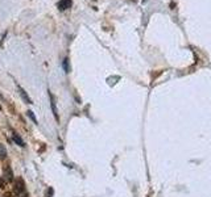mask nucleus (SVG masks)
Masks as SVG:
<instances>
[{
	"label": "nucleus",
	"instance_id": "20e7f679",
	"mask_svg": "<svg viewBox=\"0 0 211 197\" xmlns=\"http://www.w3.org/2000/svg\"><path fill=\"white\" fill-rule=\"evenodd\" d=\"M50 96V104H52V110H53V114H54V118L58 120V112H57V108H55V100H54V96L52 93H49Z\"/></svg>",
	"mask_w": 211,
	"mask_h": 197
},
{
	"label": "nucleus",
	"instance_id": "39448f33",
	"mask_svg": "<svg viewBox=\"0 0 211 197\" xmlns=\"http://www.w3.org/2000/svg\"><path fill=\"white\" fill-rule=\"evenodd\" d=\"M12 139H13V142L15 143H17L20 147H24L25 146V142L22 141V138L19 136V134H16V133H13V136H12Z\"/></svg>",
	"mask_w": 211,
	"mask_h": 197
},
{
	"label": "nucleus",
	"instance_id": "f03ea898",
	"mask_svg": "<svg viewBox=\"0 0 211 197\" xmlns=\"http://www.w3.org/2000/svg\"><path fill=\"white\" fill-rule=\"evenodd\" d=\"M71 4H73L71 0H59L58 4H57V7H58L59 11H65V9L70 8Z\"/></svg>",
	"mask_w": 211,
	"mask_h": 197
},
{
	"label": "nucleus",
	"instance_id": "7ed1b4c3",
	"mask_svg": "<svg viewBox=\"0 0 211 197\" xmlns=\"http://www.w3.org/2000/svg\"><path fill=\"white\" fill-rule=\"evenodd\" d=\"M17 88H19V92H20V96H21V97H22V100H24V101H25V103H26V104H33V103H32V100H31V97H29V96H28V95H26V92H25L24 90H22V88H21V87H20V85H19V87H17Z\"/></svg>",
	"mask_w": 211,
	"mask_h": 197
},
{
	"label": "nucleus",
	"instance_id": "f257e3e1",
	"mask_svg": "<svg viewBox=\"0 0 211 197\" xmlns=\"http://www.w3.org/2000/svg\"><path fill=\"white\" fill-rule=\"evenodd\" d=\"M13 192L17 197H29L28 192H26L25 184L21 179H17V181L15 183V188H13Z\"/></svg>",
	"mask_w": 211,
	"mask_h": 197
},
{
	"label": "nucleus",
	"instance_id": "0eeeda50",
	"mask_svg": "<svg viewBox=\"0 0 211 197\" xmlns=\"http://www.w3.org/2000/svg\"><path fill=\"white\" fill-rule=\"evenodd\" d=\"M26 114H28V117L31 118V120L33 121V122H34V124H37V118L34 117V114H33V112H32V110H28V112H26Z\"/></svg>",
	"mask_w": 211,
	"mask_h": 197
},
{
	"label": "nucleus",
	"instance_id": "6e6552de",
	"mask_svg": "<svg viewBox=\"0 0 211 197\" xmlns=\"http://www.w3.org/2000/svg\"><path fill=\"white\" fill-rule=\"evenodd\" d=\"M64 68H65V71H66V72H69V67H67V59H65V61H64Z\"/></svg>",
	"mask_w": 211,
	"mask_h": 197
},
{
	"label": "nucleus",
	"instance_id": "423d86ee",
	"mask_svg": "<svg viewBox=\"0 0 211 197\" xmlns=\"http://www.w3.org/2000/svg\"><path fill=\"white\" fill-rule=\"evenodd\" d=\"M7 155H8V154H7V149L4 147V144L0 143V160H4Z\"/></svg>",
	"mask_w": 211,
	"mask_h": 197
}]
</instances>
